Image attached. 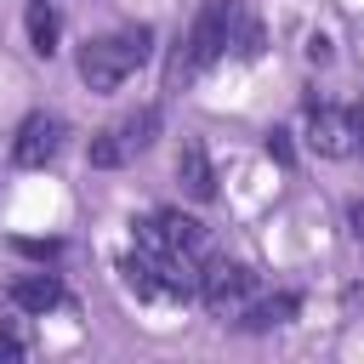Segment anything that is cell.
Instances as JSON below:
<instances>
[{"label":"cell","mask_w":364,"mask_h":364,"mask_svg":"<svg viewBox=\"0 0 364 364\" xmlns=\"http://www.w3.org/2000/svg\"><path fill=\"white\" fill-rule=\"evenodd\" d=\"M154 136H159V108H136V114H125L119 125H108V131H97L91 136V165H102V171H114V165H125V159H136V154H148L154 148Z\"/></svg>","instance_id":"cell-3"},{"label":"cell","mask_w":364,"mask_h":364,"mask_svg":"<svg viewBox=\"0 0 364 364\" xmlns=\"http://www.w3.org/2000/svg\"><path fill=\"white\" fill-rule=\"evenodd\" d=\"M256 273L245 262H205L199 267V301L216 313V318H239L250 301H256Z\"/></svg>","instance_id":"cell-4"},{"label":"cell","mask_w":364,"mask_h":364,"mask_svg":"<svg viewBox=\"0 0 364 364\" xmlns=\"http://www.w3.org/2000/svg\"><path fill=\"white\" fill-rule=\"evenodd\" d=\"M63 142H68V125H63L57 114H28V119L17 125V136H11V165L40 171V165H51V159L63 154Z\"/></svg>","instance_id":"cell-5"},{"label":"cell","mask_w":364,"mask_h":364,"mask_svg":"<svg viewBox=\"0 0 364 364\" xmlns=\"http://www.w3.org/2000/svg\"><path fill=\"white\" fill-rule=\"evenodd\" d=\"M307 148L324 154V159L358 154V142H353V114H347V108H330V102H313V108H307Z\"/></svg>","instance_id":"cell-6"},{"label":"cell","mask_w":364,"mask_h":364,"mask_svg":"<svg viewBox=\"0 0 364 364\" xmlns=\"http://www.w3.org/2000/svg\"><path fill=\"white\" fill-rule=\"evenodd\" d=\"M154 57V28L148 23H136V28H119V34H97V40H85L80 46V80L91 85V91H114L125 74H136L142 63Z\"/></svg>","instance_id":"cell-2"},{"label":"cell","mask_w":364,"mask_h":364,"mask_svg":"<svg viewBox=\"0 0 364 364\" xmlns=\"http://www.w3.org/2000/svg\"><path fill=\"white\" fill-rule=\"evenodd\" d=\"M347 228H353V239H364V199L347 205Z\"/></svg>","instance_id":"cell-14"},{"label":"cell","mask_w":364,"mask_h":364,"mask_svg":"<svg viewBox=\"0 0 364 364\" xmlns=\"http://www.w3.org/2000/svg\"><path fill=\"white\" fill-rule=\"evenodd\" d=\"M176 182L193 193V199H216V171H210V159H205V142H182V154H176Z\"/></svg>","instance_id":"cell-10"},{"label":"cell","mask_w":364,"mask_h":364,"mask_svg":"<svg viewBox=\"0 0 364 364\" xmlns=\"http://www.w3.org/2000/svg\"><path fill=\"white\" fill-rule=\"evenodd\" d=\"M23 23H28V51L34 57H51L57 51V11H51V0H28L23 6Z\"/></svg>","instance_id":"cell-11"},{"label":"cell","mask_w":364,"mask_h":364,"mask_svg":"<svg viewBox=\"0 0 364 364\" xmlns=\"http://www.w3.org/2000/svg\"><path fill=\"white\" fill-rule=\"evenodd\" d=\"M347 307H364V284H353V290H347Z\"/></svg>","instance_id":"cell-16"},{"label":"cell","mask_w":364,"mask_h":364,"mask_svg":"<svg viewBox=\"0 0 364 364\" xmlns=\"http://www.w3.org/2000/svg\"><path fill=\"white\" fill-rule=\"evenodd\" d=\"M296 313H301V296H296V290H273V296H262V290H256V301H250V307H245L233 324L262 336V330H279V324H290Z\"/></svg>","instance_id":"cell-8"},{"label":"cell","mask_w":364,"mask_h":364,"mask_svg":"<svg viewBox=\"0 0 364 364\" xmlns=\"http://www.w3.org/2000/svg\"><path fill=\"white\" fill-rule=\"evenodd\" d=\"M154 222H159V233H165V245H171V250H188V256H199V262H205V250H210V228H205L199 216L159 210Z\"/></svg>","instance_id":"cell-9"},{"label":"cell","mask_w":364,"mask_h":364,"mask_svg":"<svg viewBox=\"0 0 364 364\" xmlns=\"http://www.w3.org/2000/svg\"><path fill=\"white\" fill-rule=\"evenodd\" d=\"M239 23H245V0H205L199 17H193V28H188V40L176 46L165 80L171 85H188L199 68H210L216 57H228V46L239 40Z\"/></svg>","instance_id":"cell-1"},{"label":"cell","mask_w":364,"mask_h":364,"mask_svg":"<svg viewBox=\"0 0 364 364\" xmlns=\"http://www.w3.org/2000/svg\"><path fill=\"white\" fill-rule=\"evenodd\" d=\"M28 347H23V336H11V330H0V364H11V358H23Z\"/></svg>","instance_id":"cell-13"},{"label":"cell","mask_w":364,"mask_h":364,"mask_svg":"<svg viewBox=\"0 0 364 364\" xmlns=\"http://www.w3.org/2000/svg\"><path fill=\"white\" fill-rule=\"evenodd\" d=\"M347 114H353V142H358V154H364V102H358V108H347Z\"/></svg>","instance_id":"cell-15"},{"label":"cell","mask_w":364,"mask_h":364,"mask_svg":"<svg viewBox=\"0 0 364 364\" xmlns=\"http://www.w3.org/2000/svg\"><path fill=\"white\" fill-rule=\"evenodd\" d=\"M6 301H11L17 313H51V307H63V301H68V290H63V279H57V273H23V279H11Z\"/></svg>","instance_id":"cell-7"},{"label":"cell","mask_w":364,"mask_h":364,"mask_svg":"<svg viewBox=\"0 0 364 364\" xmlns=\"http://www.w3.org/2000/svg\"><path fill=\"white\" fill-rule=\"evenodd\" d=\"M267 154H273L279 165H290V131H267Z\"/></svg>","instance_id":"cell-12"}]
</instances>
